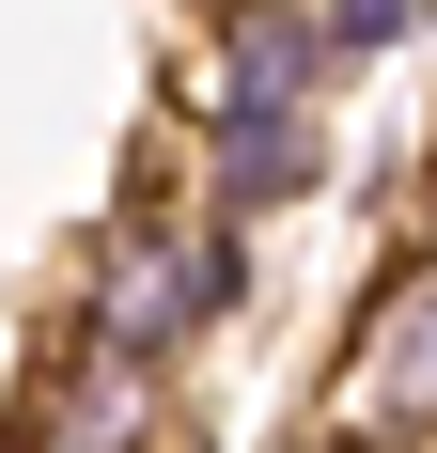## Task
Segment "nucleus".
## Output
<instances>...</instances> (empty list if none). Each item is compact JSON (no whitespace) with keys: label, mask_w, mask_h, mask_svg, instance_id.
I'll list each match as a JSON object with an SVG mask.
<instances>
[{"label":"nucleus","mask_w":437,"mask_h":453,"mask_svg":"<svg viewBox=\"0 0 437 453\" xmlns=\"http://www.w3.org/2000/svg\"><path fill=\"white\" fill-rule=\"evenodd\" d=\"M234 313H250V219H218V203H188V188H126V203L79 234L47 328H79V344H110V360L188 375Z\"/></svg>","instance_id":"nucleus-1"},{"label":"nucleus","mask_w":437,"mask_h":453,"mask_svg":"<svg viewBox=\"0 0 437 453\" xmlns=\"http://www.w3.org/2000/svg\"><path fill=\"white\" fill-rule=\"evenodd\" d=\"M0 453H172V375L110 360V344H79V328H47L32 375H16Z\"/></svg>","instance_id":"nucleus-2"},{"label":"nucleus","mask_w":437,"mask_h":453,"mask_svg":"<svg viewBox=\"0 0 437 453\" xmlns=\"http://www.w3.org/2000/svg\"><path fill=\"white\" fill-rule=\"evenodd\" d=\"M312 422H375V438L437 422V219L375 266V297H359V328H344V360H328V407H312Z\"/></svg>","instance_id":"nucleus-3"},{"label":"nucleus","mask_w":437,"mask_h":453,"mask_svg":"<svg viewBox=\"0 0 437 453\" xmlns=\"http://www.w3.org/2000/svg\"><path fill=\"white\" fill-rule=\"evenodd\" d=\"M172 188L265 234L281 203L328 188V110H188V94H172Z\"/></svg>","instance_id":"nucleus-4"},{"label":"nucleus","mask_w":437,"mask_h":453,"mask_svg":"<svg viewBox=\"0 0 437 453\" xmlns=\"http://www.w3.org/2000/svg\"><path fill=\"white\" fill-rule=\"evenodd\" d=\"M328 94H344V47L312 0H203L188 110H328Z\"/></svg>","instance_id":"nucleus-5"},{"label":"nucleus","mask_w":437,"mask_h":453,"mask_svg":"<svg viewBox=\"0 0 437 453\" xmlns=\"http://www.w3.org/2000/svg\"><path fill=\"white\" fill-rule=\"evenodd\" d=\"M312 16H328V47H344V79H359V63H391V47L422 32V0H312Z\"/></svg>","instance_id":"nucleus-6"},{"label":"nucleus","mask_w":437,"mask_h":453,"mask_svg":"<svg viewBox=\"0 0 437 453\" xmlns=\"http://www.w3.org/2000/svg\"><path fill=\"white\" fill-rule=\"evenodd\" d=\"M297 453H391V438H375V422H312Z\"/></svg>","instance_id":"nucleus-7"},{"label":"nucleus","mask_w":437,"mask_h":453,"mask_svg":"<svg viewBox=\"0 0 437 453\" xmlns=\"http://www.w3.org/2000/svg\"><path fill=\"white\" fill-rule=\"evenodd\" d=\"M391 453H437V422H406V438H391Z\"/></svg>","instance_id":"nucleus-8"},{"label":"nucleus","mask_w":437,"mask_h":453,"mask_svg":"<svg viewBox=\"0 0 437 453\" xmlns=\"http://www.w3.org/2000/svg\"><path fill=\"white\" fill-rule=\"evenodd\" d=\"M422 157H437V141H422Z\"/></svg>","instance_id":"nucleus-9"}]
</instances>
